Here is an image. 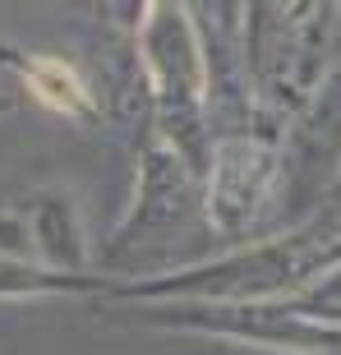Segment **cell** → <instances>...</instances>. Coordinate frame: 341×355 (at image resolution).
I'll return each instance as SVG.
<instances>
[{
  "mask_svg": "<svg viewBox=\"0 0 341 355\" xmlns=\"http://www.w3.org/2000/svg\"><path fill=\"white\" fill-rule=\"evenodd\" d=\"M28 88L37 92L51 111H79V106L88 102L79 74H74L65 60H51V55H37V60L28 65Z\"/></svg>",
  "mask_w": 341,
  "mask_h": 355,
  "instance_id": "1",
  "label": "cell"
}]
</instances>
